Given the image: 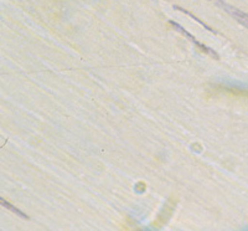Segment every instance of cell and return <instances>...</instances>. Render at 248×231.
Masks as SVG:
<instances>
[{
	"instance_id": "4",
	"label": "cell",
	"mask_w": 248,
	"mask_h": 231,
	"mask_svg": "<svg viewBox=\"0 0 248 231\" xmlns=\"http://www.w3.org/2000/svg\"><path fill=\"white\" fill-rule=\"evenodd\" d=\"M174 9H175V10H179V12H183V13H185V14L190 15V16H191L192 19H194V20H196V21H198V23L200 24V25H202L203 28H206V29H207V30H209L210 33H216V31L214 30V29H212V28H210L209 25H206V24H205V23H202V21H201L200 19H198V17H196V16H194V15H192L191 13H189V12H187V10H185V9L180 8V6H178V5H174Z\"/></svg>"
},
{
	"instance_id": "3",
	"label": "cell",
	"mask_w": 248,
	"mask_h": 231,
	"mask_svg": "<svg viewBox=\"0 0 248 231\" xmlns=\"http://www.w3.org/2000/svg\"><path fill=\"white\" fill-rule=\"evenodd\" d=\"M0 204H1V206H4L5 209H8V210H10L12 213L16 214L17 216L23 217V219H29V216L25 214V213L21 212V210H20V209H17L16 206H14V205H12L10 203H8V201H6L4 198H0Z\"/></svg>"
},
{
	"instance_id": "1",
	"label": "cell",
	"mask_w": 248,
	"mask_h": 231,
	"mask_svg": "<svg viewBox=\"0 0 248 231\" xmlns=\"http://www.w3.org/2000/svg\"><path fill=\"white\" fill-rule=\"evenodd\" d=\"M169 23L171 24V25H172V28H174L175 30H176V31H179V33H180V34H183L184 36H186V37H187V39H189L190 41H191V43H194L195 45L198 46V48L200 49V50L202 51V52H205V54L210 55V56H211V57H214L215 60H218V59H220V57H218V55H217L216 52H215V51L212 50L211 48H209V46H206V45H203V44H201L200 41H199V40L196 39V37H194V36H192V35L190 34L189 31H186L185 29L183 28V26H181V25H179L178 23H174V21H171V20H170Z\"/></svg>"
},
{
	"instance_id": "2",
	"label": "cell",
	"mask_w": 248,
	"mask_h": 231,
	"mask_svg": "<svg viewBox=\"0 0 248 231\" xmlns=\"http://www.w3.org/2000/svg\"><path fill=\"white\" fill-rule=\"evenodd\" d=\"M216 3L217 5L220 6V8H222L227 14L231 15L232 17H234L241 25H243L246 29H248V14L243 13L240 9H237L234 8V6L230 5V4L225 3L223 0H216Z\"/></svg>"
}]
</instances>
